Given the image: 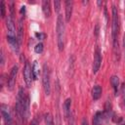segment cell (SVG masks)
<instances>
[{
    "label": "cell",
    "mask_w": 125,
    "mask_h": 125,
    "mask_svg": "<svg viewBox=\"0 0 125 125\" xmlns=\"http://www.w3.org/2000/svg\"><path fill=\"white\" fill-rule=\"evenodd\" d=\"M57 40L59 51H62L64 46V23L62 15H59L57 20Z\"/></svg>",
    "instance_id": "cell-3"
},
{
    "label": "cell",
    "mask_w": 125,
    "mask_h": 125,
    "mask_svg": "<svg viewBox=\"0 0 125 125\" xmlns=\"http://www.w3.org/2000/svg\"><path fill=\"white\" fill-rule=\"evenodd\" d=\"M24 100H25V96L23 93L22 88H21L19 90L18 93V97H17V102H16V105H15V113H16V117L17 120L19 121L20 124L23 123V106H24Z\"/></svg>",
    "instance_id": "cell-2"
},
{
    "label": "cell",
    "mask_w": 125,
    "mask_h": 125,
    "mask_svg": "<svg viewBox=\"0 0 125 125\" xmlns=\"http://www.w3.org/2000/svg\"><path fill=\"white\" fill-rule=\"evenodd\" d=\"M82 125H88V122H87L86 118H83V120H82Z\"/></svg>",
    "instance_id": "cell-27"
},
{
    "label": "cell",
    "mask_w": 125,
    "mask_h": 125,
    "mask_svg": "<svg viewBox=\"0 0 125 125\" xmlns=\"http://www.w3.org/2000/svg\"><path fill=\"white\" fill-rule=\"evenodd\" d=\"M104 120V113L102 111H97L93 117V125H102Z\"/></svg>",
    "instance_id": "cell-14"
},
{
    "label": "cell",
    "mask_w": 125,
    "mask_h": 125,
    "mask_svg": "<svg viewBox=\"0 0 125 125\" xmlns=\"http://www.w3.org/2000/svg\"><path fill=\"white\" fill-rule=\"evenodd\" d=\"M1 114L3 117V120L5 122V125H13V118L10 112V109L8 105L2 104H1Z\"/></svg>",
    "instance_id": "cell-6"
},
{
    "label": "cell",
    "mask_w": 125,
    "mask_h": 125,
    "mask_svg": "<svg viewBox=\"0 0 125 125\" xmlns=\"http://www.w3.org/2000/svg\"><path fill=\"white\" fill-rule=\"evenodd\" d=\"M29 116V98L25 96L24 106H23V121L25 122Z\"/></svg>",
    "instance_id": "cell-15"
},
{
    "label": "cell",
    "mask_w": 125,
    "mask_h": 125,
    "mask_svg": "<svg viewBox=\"0 0 125 125\" xmlns=\"http://www.w3.org/2000/svg\"><path fill=\"white\" fill-rule=\"evenodd\" d=\"M110 83H111L112 88H113V90H114L115 96H117V95H118V85H119V79H118V77H117L116 75L111 76V78H110Z\"/></svg>",
    "instance_id": "cell-17"
},
{
    "label": "cell",
    "mask_w": 125,
    "mask_h": 125,
    "mask_svg": "<svg viewBox=\"0 0 125 125\" xmlns=\"http://www.w3.org/2000/svg\"><path fill=\"white\" fill-rule=\"evenodd\" d=\"M45 123H46V125H54L53 118H52V115L50 113H46V115H45Z\"/></svg>",
    "instance_id": "cell-19"
},
{
    "label": "cell",
    "mask_w": 125,
    "mask_h": 125,
    "mask_svg": "<svg viewBox=\"0 0 125 125\" xmlns=\"http://www.w3.org/2000/svg\"><path fill=\"white\" fill-rule=\"evenodd\" d=\"M6 25L8 29V35L9 37H16V27H15V22L13 20L12 16H8L6 20Z\"/></svg>",
    "instance_id": "cell-9"
},
{
    "label": "cell",
    "mask_w": 125,
    "mask_h": 125,
    "mask_svg": "<svg viewBox=\"0 0 125 125\" xmlns=\"http://www.w3.org/2000/svg\"><path fill=\"white\" fill-rule=\"evenodd\" d=\"M42 10L46 18H49L51 16V3L50 1H43L42 2Z\"/></svg>",
    "instance_id": "cell-13"
},
{
    "label": "cell",
    "mask_w": 125,
    "mask_h": 125,
    "mask_svg": "<svg viewBox=\"0 0 125 125\" xmlns=\"http://www.w3.org/2000/svg\"><path fill=\"white\" fill-rule=\"evenodd\" d=\"M39 122H40V116L36 115L35 117H33V119L31 120V122H30L29 125H38Z\"/></svg>",
    "instance_id": "cell-22"
},
{
    "label": "cell",
    "mask_w": 125,
    "mask_h": 125,
    "mask_svg": "<svg viewBox=\"0 0 125 125\" xmlns=\"http://www.w3.org/2000/svg\"><path fill=\"white\" fill-rule=\"evenodd\" d=\"M121 96H122V102H123V104H124V107H125V84H122L121 85Z\"/></svg>",
    "instance_id": "cell-21"
},
{
    "label": "cell",
    "mask_w": 125,
    "mask_h": 125,
    "mask_svg": "<svg viewBox=\"0 0 125 125\" xmlns=\"http://www.w3.org/2000/svg\"><path fill=\"white\" fill-rule=\"evenodd\" d=\"M35 36H36L38 39H40V40H43V39H45V38H46V34H45V33H41V32L36 33V34H35Z\"/></svg>",
    "instance_id": "cell-26"
},
{
    "label": "cell",
    "mask_w": 125,
    "mask_h": 125,
    "mask_svg": "<svg viewBox=\"0 0 125 125\" xmlns=\"http://www.w3.org/2000/svg\"><path fill=\"white\" fill-rule=\"evenodd\" d=\"M68 125H74V116H73V113L71 112L69 117H68Z\"/></svg>",
    "instance_id": "cell-24"
},
{
    "label": "cell",
    "mask_w": 125,
    "mask_h": 125,
    "mask_svg": "<svg viewBox=\"0 0 125 125\" xmlns=\"http://www.w3.org/2000/svg\"><path fill=\"white\" fill-rule=\"evenodd\" d=\"M70 105H71V100L70 99H66L64 104H63V112H64V117L65 119L67 120L70 113H71V110H70Z\"/></svg>",
    "instance_id": "cell-12"
},
{
    "label": "cell",
    "mask_w": 125,
    "mask_h": 125,
    "mask_svg": "<svg viewBox=\"0 0 125 125\" xmlns=\"http://www.w3.org/2000/svg\"><path fill=\"white\" fill-rule=\"evenodd\" d=\"M124 125H125V124H124Z\"/></svg>",
    "instance_id": "cell-30"
},
{
    "label": "cell",
    "mask_w": 125,
    "mask_h": 125,
    "mask_svg": "<svg viewBox=\"0 0 125 125\" xmlns=\"http://www.w3.org/2000/svg\"><path fill=\"white\" fill-rule=\"evenodd\" d=\"M42 81H43V88L45 94L48 96L51 93V83H50V71L47 64L43 65V72H42Z\"/></svg>",
    "instance_id": "cell-4"
},
{
    "label": "cell",
    "mask_w": 125,
    "mask_h": 125,
    "mask_svg": "<svg viewBox=\"0 0 125 125\" xmlns=\"http://www.w3.org/2000/svg\"><path fill=\"white\" fill-rule=\"evenodd\" d=\"M65 5V21H69L71 15H72V8H73V2L70 0H67L64 2Z\"/></svg>",
    "instance_id": "cell-11"
},
{
    "label": "cell",
    "mask_w": 125,
    "mask_h": 125,
    "mask_svg": "<svg viewBox=\"0 0 125 125\" xmlns=\"http://www.w3.org/2000/svg\"><path fill=\"white\" fill-rule=\"evenodd\" d=\"M98 5H99V6L103 5V2H101V1H98Z\"/></svg>",
    "instance_id": "cell-29"
},
{
    "label": "cell",
    "mask_w": 125,
    "mask_h": 125,
    "mask_svg": "<svg viewBox=\"0 0 125 125\" xmlns=\"http://www.w3.org/2000/svg\"><path fill=\"white\" fill-rule=\"evenodd\" d=\"M54 7H55L56 12H59V11H60V8H61V2L58 1V0L54 1Z\"/></svg>",
    "instance_id": "cell-23"
},
{
    "label": "cell",
    "mask_w": 125,
    "mask_h": 125,
    "mask_svg": "<svg viewBox=\"0 0 125 125\" xmlns=\"http://www.w3.org/2000/svg\"><path fill=\"white\" fill-rule=\"evenodd\" d=\"M34 51H35V53H37V54L42 53V52H43V44H42V43H38V44L34 47Z\"/></svg>",
    "instance_id": "cell-20"
},
{
    "label": "cell",
    "mask_w": 125,
    "mask_h": 125,
    "mask_svg": "<svg viewBox=\"0 0 125 125\" xmlns=\"http://www.w3.org/2000/svg\"><path fill=\"white\" fill-rule=\"evenodd\" d=\"M18 65H14L13 68L11 69L10 75L8 77V81H7V86L9 90H13L15 83H16V77H17V73H18Z\"/></svg>",
    "instance_id": "cell-8"
},
{
    "label": "cell",
    "mask_w": 125,
    "mask_h": 125,
    "mask_svg": "<svg viewBox=\"0 0 125 125\" xmlns=\"http://www.w3.org/2000/svg\"><path fill=\"white\" fill-rule=\"evenodd\" d=\"M38 73H39V67H38V63L36 61H34L33 65H32V74H33V79H37L38 77Z\"/></svg>",
    "instance_id": "cell-18"
},
{
    "label": "cell",
    "mask_w": 125,
    "mask_h": 125,
    "mask_svg": "<svg viewBox=\"0 0 125 125\" xmlns=\"http://www.w3.org/2000/svg\"><path fill=\"white\" fill-rule=\"evenodd\" d=\"M123 47H124V56H125V35L123 37Z\"/></svg>",
    "instance_id": "cell-28"
},
{
    "label": "cell",
    "mask_w": 125,
    "mask_h": 125,
    "mask_svg": "<svg viewBox=\"0 0 125 125\" xmlns=\"http://www.w3.org/2000/svg\"><path fill=\"white\" fill-rule=\"evenodd\" d=\"M101 62H102V57H101V50L99 47L96 48L95 50V54H94V61H93V72L97 73L98 70L100 69L101 66Z\"/></svg>",
    "instance_id": "cell-7"
},
{
    "label": "cell",
    "mask_w": 125,
    "mask_h": 125,
    "mask_svg": "<svg viewBox=\"0 0 125 125\" xmlns=\"http://www.w3.org/2000/svg\"><path fill=\"white\" fill-rule=\"evenodd\" d=\"M22 74H23V78H24L25 84L27 85V87H30L31 86V83H32L33 74H32V66L29 64L28 62H24Z\"/></svg>",
    "instance_id": "cell-5"
},
{
    "label": "cell",
    "mask_w": 125,
    "mask_h": 125,
    "mask_svg": "<svg viewBox=\"0 0 125 125\" xmlns=\"http://www.w3.org/2000/svg\"><path fill=\"white\" fill-rule=\"evenodd\" d=\"M0 7H1V17H2V18H4V17H5V4H4V2H3V1L1 2Z\"/></svg>",
    "instance_id": "cell-25"
},
{
    "label": "cell",
    "mask_w": 125,
    "mask_h": 125,
    "mask_svg": "<svg viewBox=\"0 0 125 125\" xmlns=\"http://www.w3.org/2000/svg\"><path fill=\"white\" fill-rule=\"evenodd\" d=\"M112 42H113V51L114 55L119 57V48H118V31H119V20L118 13L115 6H112Z\"/></svg>",
    "instance_id": "cell-1"
},
{
    "label": "cell",
    "mask_w": 125,
    "mask_h": 125,
    "mask_svg": "<svg viewBox=\"0 0 125 125\" xmlns=\"http://www.w3.org/2000/svg\"><path fill=\"white\" fill-rule=\"evenodd\" d=\"M7 41L11 47V49L15 52V53H19L20 50V42L16 37H9L7 36Z\"/></svg>",
    "instance_id": "cell-10"
},
{
    "label": "cell",
    "mask_w": 125,
    "mask_h": 125,
    "mask_svg": "<svg viewBox=\"0 0 125 125\" xmlns=\"http://www.w3.org/2000/svg\"><path fill=\"white\" fill-rule=\"evenodd\" d=\"M102 95V87L100 85H95L92 89V97L93 99L96 101V100H99L100 97Z\"/></svg>",
    "instance_id": "cell-16"
}]
</instances>
